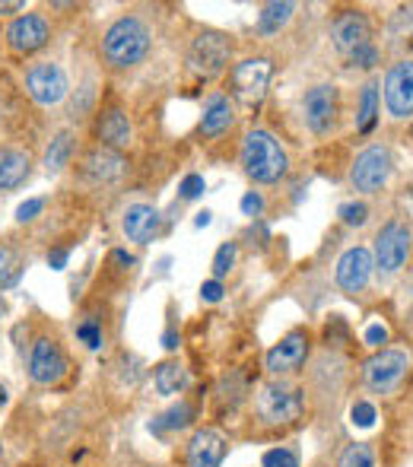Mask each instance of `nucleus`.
<instances>
[{"label":"nucleus","instance_id":"obj_1","mask_svg":"<svg viewBox=\"0 0 413 467\" xmlns=\"http://www.w3.org/2000/svg\"><path fill=\"white\" fill-rule=\"evenodd\" d=\"M153 48V32L140 16H118L102 32V61L111 70H130Z\"/></svg>","mask_w":413,"mask_h":467},{"label":"nucleus","instance_id":"obj_2","mask_svg":"<svg viewBox=\"0 0 413 467\" xmlns=\"http://www.w3.org/2000/svg\"><path fill=\"white\" fill-rule=\"evenodd\" d=\"M242 172L258 185H277L290 172V156L280 140L264 128H254L242 140Z\"/></svg>","mask_w":413,"mask_h":467},{"label":"nucleus","instance_id":"obj_3","mask_svg":"<svg viewBox=\"0 0 413 467\" xmlns=\"http://www.w3.org/2000/svg\"><path fill=\"white\" fill-rule=\"evenodd\" d=\"M254 410L264 426H293L296 420H303L305 391L286 379H271L254 394Z\"/></svg>","mask_w":413,"mask_h":467},{"label":"nucleus","instance_id":"obj_4","mask_svg":"<svg viewBox=\"0 0 413 467\" xmlns=\"http://www.w3.org/2000/svg\"><path fill=\"white\" fill-rule=\"evenodd\" d=\"M26 372L29 381L38 388H51L61 385L70 372V357L64 350V344L51 334H38L29 344V357H26Z\"/></svg>","mask_w":413,"mask_h":467},{"label":"nucleus","instance_id":"obj_5","mask_svg":"<svg viewBox=\"0 0 413 467\" xmlns=\"http://www.w3.org/2000/svg\"><path fill=\"white\" fill-rule=\"evenodd\" d=\"M229 61H232V42H229L226 32L204 29L188 45V67H191V74H198L201 80H216V77H222Z\"/></svg>","mask_w":413,"mask_h":467},{"label":"nucleus","instance_id":"obj_6","mask_svg":"<svg viewBox=\"0 0 413 467\" xmlns=\"http://www.w3.org/2000/svg\"><path fill=\"white\" fill-rule=\"evenodd\" d=\"M372 261L382 274H398L408 265L410 252H413V229L401 220H388L382 229L376 233L372 242Z\"/></svg>","mask_w":413,"mask_h":467},{"label":"nucleus","instance_id":"obj_7","mask_svg":"<svg viewBox=\"0 0 413 467\" xmlns=\"http://www.w3.org/2000/svg\"><path fill=\"white\" fill-rule=\"evenodd\" d=\"M410 372V353L408 350H395V347H382L376 350L363 366V381L369 391L376 394H388L408 379Z\"/></svg>","mask_w":413,"mask_h":467},{"label":"nucleus","instance_id":"obj_8","mask_svg":"<svg viewBox=\"0 0 413 467\" xmlns=\"http://www.w3.org/2000/svg\"><path fill=\"white\" fill-rule=\"evenodd\" d=\"M391 172H395V160H391V150L385 143H372L363 153L353 160L350 169V185L359 194H376L388 185Z\"/></svg>","mask_w":413,"mask_h":467},{"label":"nucleus","instance_id":"obj_9","mask_svg":"<svg viewBox=\"0 0 413 467\" xmlns=\"http://www.w3.org/2000/svg\"><path fill=\"white\" fill-rule=\"evenodd\" d=\"M26 93H29L32 102L45 105V109L64 102L67 93H70L67 70H64L57 61H36V64H29V70H26Z\"/></svg>","mask_w":413,"mask_h":467},{"label":"nucleus","instance_id":"obj_10","mask_svg":"<svg viewBox=\"0 0 413 467\" xmlns=\"http://www.w3.org/2000/svg\"><path fill=\"white\" fill-rule=\"evenodd\" d=\"M303 118L305 128L315 137H327L340 121V89L334 83H318L303 96Z\"/></svg>","mask_w":413,"mask_h":467},{"label":"nucleus","instance_id":"obj_11","mask_svg":"<svg viewBox=\"0 0 413 467\" xmlns=\"http://www.w3.org/2000/svg\"><path fill=\"white\" fill-rule=\"evenodd\" d=\"M312 353V334L305 327H296L286 337H280V344H274L264 357V366L271 372V379H286V375L299 372L309 363Z\"/></svg>","mask_w":413,"mask_h":467},{"label":"nucleus","instance_id":"obj_12","mask_svg":"<svg viewBox=\"0 0 413 467\" xmlns=\"http://www.w3.org/2000/svg\"><path fill=\"white\" fill-rule=\"evenodd\" d=\"M274 64L271 57H245L232 67L229 83H232V96L242 99L245 105H258L264 99L267 87H271Z\"/></svg>","mask_w":413,"mask_h":467},{"label":"nucleus","instance_id":"obj_13","mask_svg":"<svg viewBox=\"0 0 413 467\" xmlns=\"http://www.w3.org/2000/svg\"><path fill=\"white\" fill-rule=\"evenodd\" d=\"M4 38H6V48H10L13 55L26 57V55L42 51L45 45L51 42V26L42 13H23V16H16L10 26H6Z\"/></svg>","mask_w":413,"mask_h":467},{"label":"nucleus","instance_id":"obj_14","mask_svg":"<svg viewBox=\"0 0 413 467\" xmlns=\"http://www.w3.org/2000/svg\"><path fill=\"white\" fill-rule=\"evenodd\" d=\"M385 109H388L391 118L404 121V118H413V61L404 57V61L391 64L388 74H385Z\"/></svg>","mask_w":413,"mask_h":467},{"label":"nucleus","instance_id":"obj_15","mask_svg":"<svg viewBox=\"0 0 413 467\" xmlns=\"http://www.w3.org/2000/svg\"><path fill=\"white\" fill-rule=\"evenodd\" d=\"M331 42L344 57L372 45V19L363 10H340L331 23Z\"/></svg>","mask_w":413,"mask_h":467},{"label":"nucleus","instance_id":"obj_16","mask_svg":"<svg viewBox=\"0 0 413 467\" xmlns=\"http://www.w3.org/2000/svg\"><path fill=\"white\" fill-rule=\"evenodd\" d=\"M372 271H376L372 252H369V248H363V245H353V248H346V252L340 254L337 271H334V280H337V286L344 289V293L356 296V293H363V289L369 286Z\"/></svg>","mask_w":413,"mask_h":467},{"label":"nucleus","instance_id":"obj_17","mask_svg":"<svg viewBox=\"0 0 413 467\" xmlns=\"http://www.w3.org/2000/svg\"><path fill=\"white\" fill-rule=\"evenodd\" d=\"M96 140H99V147L115 150V153L128 150L134 143V124H130L128 111L118 109V105L102 109L99 118H96Z\"/></svg>","mask_w":413,"mask_h":467},{"label":"nucleus","instance_id":"obj_18","mask_svg":"<svg viewBox=\"0 0 413 467\" xmlns=\"http://www.w3.org/2000/svg\"><path fill=\"white\" fill-rule=\"evenodd\" d=\"M226 451H229V439L222 436L220 430H213V426H204V430H198L188 439L185 464L188 467H220Z\"/></svg>","mask_w":413,"mask_h":467},{"label":"nucleus","instance_id":"obj_19","mask_svg":"<svg viewBox=\"0 0 413 467\" xmlns=\"http://www.w3.org/2000/svg\"><path fill=\"white\" fill-rule=\"evenodd\" d=\"M121 229L128 235V242L134 245H150L162 229V213L153 203H130L121 216Z\"/></svg>","mask_w":413,"mask_h":467},{"label":"nucleus","instance_id":"obj_20","mask_svg":"<svg viewBox=\"0 0 413 467\" xmlns=\"http://www.w3.org/2000/svg\"><path fill=\"white\" fill-rule=\"evenodd\" d=\"M80 169L93 185H111V182H118L124 175V156L115 153V150L93 147L83 156Z\"/></svg>","mask_w":413,"mask_h":467},{"label":"nucleus","instance_id":"obj_21","mask_svg":"<svg viewBox=\"0 0 413 467\" xmlns=\"http://www.w3.org/2000/svg\"><path fill=\"white\" fill-rule=\"evenodd\" d=\"M32 172V156L19 147H0V191L19 188Z\"/></svg>","mask_w":413,"mask_h":467},{"label":"nucleus","instance_id":"obj_22","mask_svg":"<svg viewBox=\"0 0 413 467\" xmlns=\"http://www.w3.org/2000/svg\"><path fill=\"white\" fill-rule=\"evenodd\" d=\"M153 385L156 394H162V398H179L191 385V372L181 359H166L153 369Z\"/></svg>","mask_w":413,"mask_h":467},{"label":"nucleus","instance_id":"obj_23","mask_svg":"<svg viewBox=\"0 0 413 467\" xmlns=\"http://www.w3.org/2000/svg\"><path fill=\"white\" fill-rule=\"evenodd\" d=\"M235 124V105L229 96H210L204 105V118H201V134L204 137H220Z\"/></svg>","mask_w":413,"mask_h":467},{"label":"nucleus","instance_id":"obj_24","mask_svg":"<svg viewBox=\"0 0 413 467\" xmlns=\"http://www.w3.org/2000/svg\"><path fill=\"white\" fill-rule=\"evenodd\" d=\"M74 150H77L74 130H61V134L48 143V150H45V172H51V175L64 172V169L70 166V160H74Z\"/></svg>","mask_w":413,"mask_h":467},{"label":"nucleus","instance_id":"obj_25","mask_svg":"<svg viewBox=\"0 0 413 467\" xmlns=\"http://www.w3.org/2000/svg\"><path fill=\"white\" fill-rule=\"evenodd\" d=\"M293 13H296V4H290V0H284V4H280V0L264 4L258 13V32L261 36H277V32L293 19Z\"/></svg>","mask_w":413,"mask_h":467},{"label":"nucleus","instance_id":"obj_26","mask_svg":"<svg viewBox=\"0 0 413 467\" xmlns=\"http://www.w3.org/2000/svg\"><path fill=\"white\" fill-rule=\"evenodd\" d=\"M378 83L369 80L363 89H359V102H356V130L359 134H369L378 121Z\"/></svg>","mask_w":413,"mask_h":467},{"label":"nucleus","instance_id":"obj_27","mask_svg":"<svg viewBox=\"0 0 413 467\" xmlns=\"http://www.w3.org/2000/svg\"><path fill=\"white\" fill-rule=\"evenodd\" d=\"M191 420H194L191 400L181 398L172 410H166L162 417H156L153 423H150V430H153V432H175V430H185V426H191Z\"/></svg>","mask_w":413,"mask_h":467},{"label":"nucleus","instance_id":"obj_28","mask_svg":"<svg viewBox=\"0 0 413 467\" xmlns=\"http://www.w3.org/2000/svg\"><path fill=\"white\" fill-rule=\"evenodd\" d=\"M23 271H26V265L16 248L0 245V286H13V283L23 277Z\"/></svg>","mask_w":413,"mask_h":467},{"label":"nucleus","instance_id":"obj_29","mask_svg":"<svg viewBox=\"0 0 413 467\" xmlns=\"http://www.w3.org/2000/svg\"><path fill=\"white\" fill-rule=\"evenodd\" d=\"M337 467H376V451L369 442H350L340 451Z\"/></svg>","mask_w":413,"mask_h":467},{"label":"nucleus","instance_id":"obj_30","mask_svg":"<svg viewBox=\"0 0 413 467\" xmlns=\"http://www.w3.org/2000/svg\"><path fill=\"white\" fill-rule=\"evenodd\" d=\"M235 258H239V245H235V242H222L213 254V280L226 277V274L235 267Z\"/></svg>","mask_w":413,"mask_h":467},{"label":"nucleus","instance_id":"obj_31","mask_svg":"<svg viewBox=\"0 0 413 467\" xmlns=\"http://www.w3.org/2000/svg\"><path fill=\"white\" fill-rule=\"evenodd\" d=\"M337 216H340L344 226L356 229V226H366V220H369V207H366L363 201H346V203H340Z\"/></svg>","mask_w":413,"mask_h":467},{"label":"nucleus","instance_id":"obj_32","mask_svg":"<svg viewBox=\"0 0 413 467\" xmlns=\"http://www.w3.org/2000/svg\"><path fill=\"white\" fill-rule=\"evenodd\" d=\"M77 340H80L87 350H99L102 347V325L96 318H83L77 325Z\"/></svg>","mask_w":413,"mask_h":467},{"label":"nucleus","instance_id":"obj_33","mask_svg":"<svg viewBox=\"0 0 413 467\" xmlns=\"http://www.w3.org/2000/svg\"><path fill=\"white\" fill-rule=\"evenodd\" d=\"M261 467H303V464H299L296 451L286 449V445H277V449L264 451V458H261Z\"/></svg>","mask_w":413,"mask_h":467},{"label":"nucleus","instance_id":"obj_34","mask_svg":"<svg viewBox=\"0 0 413 467\" xmlns=\"http://www.w3.org/2000/svg\"><path fill=\"white\" fill-rule=\"evenodd\" d=\"M350 417H353V426H359V430H372L376 426V404H369V400H356L353 404V410H350Z\"/></svg>","mask_w":413,"mask_h":467},{"label":"nucleus","instance_id":"obj_35","mask_svg":"<svg viewBox=\"0 0 413 467\" xmlns=\"http://www.w3.org/2000/svg\"><path fill=\"white\" fill-rule=\"evenodd\" d=\"M346 61H350L353 67L372 70L378 61H382V51H378V48H376V42H372V45H363V48H359V51H353V55L346 57Z\"/></svg>","mask_w":413,"mask_h":467},{"label":"nucleus","instance_id":"obj_36","mask_svg":"<svg viewBox=\"0 0 413 467\" xmlns=\"http://www.w3.org/2000/svg\"><path fill=\"white\" fill-rule=\"evenodd\" d=\"M204 191H207L204 175L191 172V175H185V179H181V185H179V197H181V201H198V197L204 194Z\"/></svg>","mask_w":413,"mask_h":467},{"label":"nucleus","instance_id":"obj_37","mask_svg":"<svg viewBox=\"0 0 413 467\" xmlns=\"http://www.w3.org/2000/svg\"><path fill=\"white\" fill-rule=\"evenodd\" d=\"M42 210H45L42 197H29V201L19 203V207H16V223H32L38 213H42Z\"/></svg>","mask_w":413,"mask_h":467},{"label":"nucleus","instance_id":"obj_38","mask_svg":"<svg viewBox=\"0 0 413 467\" xmlns=\"http://www.w3.org/2000/svg\"><path fill=\"white\" fill-rule=\"evenodd\" d=\"M363 340L372 347V350H382V347L388 344V327H385V325H378V321H376V325H369V327H366Z\"/></svg>","mask_w":413,"mask_h":467},{"label":"nucleus","instance_id":"obj_39","mask_svg":"<svg viewBox=\"0 0 413 467\" xmlns=\"http://www.w3.org/2000/svg\"><path fill=\"white\" fill-rule=\"evenodd\" d=\"M261 210H264V197H261L258 191H248V194L242 197V213H245V216H261Z\"/></svg>","mask_w":413,"mask_h":467},{"label":"nucleus","instance_id":"obj_40","mask_svg":"<svg viewBox=\"0 0 413 467\" xmlns=\"http://www.w3.org/2000/svg\"><path fill=\"white\" fill-rule=\"evenodd\" d=\"M222 293H226V289H222L220 280H207L204 286H201V299H204V302H220Z\"/></svg>","mask_w":413,"mask_h":467},{"label":"nucleus","instance_id":"obj_41","mask_svg":"<svg viewBox=\"0 0 413 467\" xmlns=\"http://www.w3.org/2000/svg\"><path fill=\"white\" fill-rule=\"evenodd\" d=\"M67 258H70L67 248H51V252H48V267H51V271H64V267H67Z\"/></svg>","mask_w":413,"mask_h":467},{"label":"nucleus","instance_id":"obj_42","mask_svg":"<svg viewBox=\"0 0 413 467\" xmlns=\"http://www.w3.org/2000/svg\"><path fill=\"white\" fill-rule=\"evenodd\" d=\"M26 4H19V0H0V16H10V13H19Z\"/></svg>","mask_w":413,"mask_h":467},{"label":"nucleus","instance_id":"obj_43","mask_svg":"<svg viewBox=\"0 0 413 467\" xmlns=\"http://www.w3.org/2000/svg\"><path fill=\"white\" fill-rule=\"evenodd\" d=\"M111 261L121 267H134V254H128V252H111Z\"/></svg>","mask_w":413,"mask_h":467},{"label":"nucleus","instance_id":"obj_44","mask_svg":"<svg viewBox=\"0 0 413 467\" xmlns=\"http://www.w3.org/2000/svg\"><path fill=\"white\" fill-rule=\"evenodd\" d=\"M210 220H213V213H210V210H204V213H198V220H194V226L204 229V226H210Z\"/></svg>","mask_w":413,"mask_h":467},{"label":"nucleus","instance_id":"obj_45","mask_svg":"<svg viewBox=\"0 0 413 467\" xmlns=\"http://www.w3.org/2000/svg\"><path fill=\"white\" fill-rule=\"evenodd\" d=\"M162 340H166V350H175V347H179V337H175L172 331H169V334H166V337H162Z\"/></svg>","mask_w":413,"mask_h":467},{"label":"nucleus","instance_id":"obj_46","mask_svg":"<svg viewBox=\"0 0 413 467\" xmlns=\"http://www.w3.org/2000/svg\"><path fill=\"white\" fill-rule=\"evenodd\" d=\"M6 404H10V394H6V385L0 381V410H4Z\"/></svg>","mask_w":413,"mask_h":467},{"label":"nucleus","instance_id":"obj_47","mask_svg":"<svg viewBox=\"0 0 413 467\" xmlns=\"http://www.w3.org/2000/svg\"><path fill=\"white\" fill-rule=\"evenodd\" d=\"M4 462H6V455H4V442H0V467H4Z\"/></svg>","mask_w":413,"mask_h":467},{"label":"nucleus","instance_id":"obj_48","mask_svg":"<svg viewBox=\"0 0 413 467\" xmlns=\"http://www.w3.org/2000/svg\"><path fill=\"white\" fill-rule=\"evenodd\" d=\"M4 315H6V302L0 299V318H4Z\"/></svg>","mask_w":413,"mask_h":467}]
</instances>
